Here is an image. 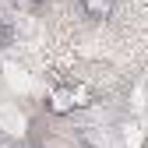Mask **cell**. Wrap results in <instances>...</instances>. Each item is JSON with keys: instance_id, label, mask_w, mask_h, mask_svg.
I'll return each instance as SVG.
<instances>
[{"instance_id": "obj_1", "label": "cell", "mask_w": 148, "mask_h": 148, "mask_svg": "<svg viewBox=\"0 0 148 148\" xmlns=\"http://www.w3.org/2000/svg\"><path fill=\"white\" fill-rule=\"evenodd\" d=\"M88 102H92V88L85 81H60L46 95V109L53 116H67V113H74V109H81Z\"/></svg>"}, {"instance_id": "obj_2", "label": "cell", "mask_w": 148, "mask_h": 148, "mask_svg": "<svg viewBox=\"0 0 148 148\" xmlns=\"http://www.w3.org/2000/svg\"><path fill=\"white\" fill-rule=\"evenodd\" d=\"M78 4H81V11L88 18H95V21H106V18H113V11H116V0H78Z\"/></svg>"}, {"instance_id": "obj_3", "label": "cell", "mask_w": 148, "mask_h": 148, "mask_svg": "<svg viewBox=\"0 0 148 148\" xmlns=\"http://www.w3.org/2000/svg\"><path fill=\"white\" fill-rule=\"evenodd\" d=\"M7 46H11V28H7L4 21H0V53H4Z\"/></svg>"}, {"instance_id": "obj_4", "label": "cell", "mask_w": 148, "mask_h": 148, "mask_svg": "<svg viewBox=\"0 0 148 148\" xmlns=\"http://www.w3.org/2000/svg\"><path fill=\"white\" fill-rule=\"evenodd\" d=\"M18 4H25V7H32V4H42V0H18Z\"/></svg>"}]
</instances>
